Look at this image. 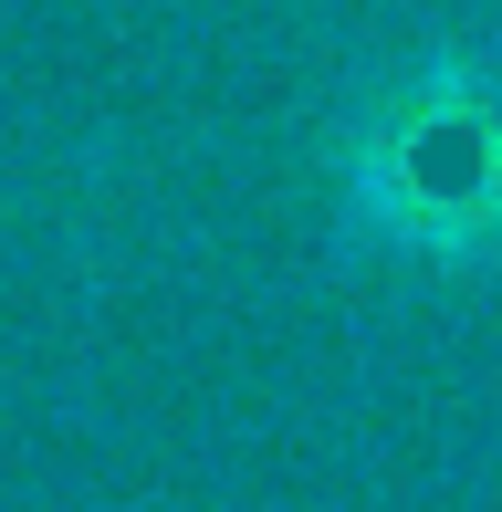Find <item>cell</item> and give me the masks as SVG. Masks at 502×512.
Masks as SVG:
<instances>
[{"mask_svg":"<svg viewBox=\"0 0 502 512\" xmlns=\"http://www.w3.org/2000/svg\"><path fill=\"white\" fill-rule=\"evenodd\" d=\"M356 209L408 251H471L502 230V84L471 63L419 74L346 157Z\"/></svg>","mask_w":502,"mask_h":512,"instance_id":"1","label":"cell"}]
</instances>
